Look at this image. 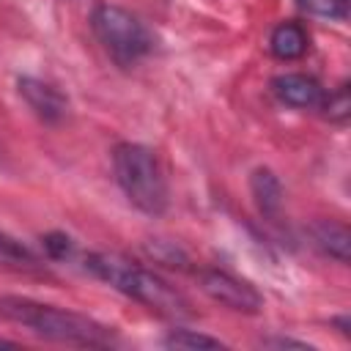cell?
I'll use <instances>...</instances> for the list:
<instances>
[{"label": "cell", "instance_id": "obj_1", "mask_svg": "<svg viewBox=\"0 0 351 351\" xmlns=\"http://www.w3.org/2000/svg\"><path fill=\"white\" fill-rule=\"evenodd\" d=\"M85 269L93 277L110 282L115 291L156 310L165 318H176V321L192 318V307L181 291H176L170 282H165L151 269H145L118 252H90L85 258Z\"/></svg>", "mask_w": 351, "mask_h": 351}, {"label": "cell", "instance_id": "obj_2", "mask_svg": "<svg viewBox=\"0 0 351 351\" xmlns=\"http://www.w3.org/2000/svg\"><path fill=\"white\" fill-rule=\"evenodd\" d=\"M0 318L27 326L38 337L66 346H110L112 329L74 310L44 304L27 296H0Z\"/></svg>", "mask_w": 351, "mask_h": 351}, {"label": "cell", "instance_id": "obj_3", "mask_svg": "<svg viewBox=\"0 0 351 351\" xmlns=\"http://www.w3.org/2000/svg\"><path fill=\"white\" fill-rule=\"evenodd\" d=\"M115 181L134 208L159 217L167 208V184L151 148L140 143H118L112 151Z\"/></svg>", "mask_w": 351, "mask_h": 351}, {"label": "cell", "instance_id": "obj_4", "mask_svg": "<svg viewBox=\"0 0 351 351\" xmlns=\"http://www.w3.org/2000/svg\"><path fill=\"white\" fill-rule=\"evenodd\" d=\"M90 27H93L99 44L107 49V55L118 66L137 63L154 47L145 25L121 5H110V3L96 5L90 11Z\"/></svg>", "mask_w": 351, "mask_h": 351}, {"label": "cell", "instance_id": "obj_5", "mask_svg": "<svg viewBox=\"0 0 351 351\" xmlns=\"http://www.w3.org/2000/svg\"><path fill=\"white\" fill-rule=\"evenodd\" d=\"M197 280H200V288L208 299L219 302L222 307L228 310H236V313H261L263 307V299L261 293L247 282V280H239L228 271H219V269H203L197 271Z\"/></svg>", "mask_w": 351, "mask_h": 351}, {"label": "cell", "instance_id": "obj_6", "mask_svg": "<svg viewBox=\"0 0 351 351\" xmlns=\"http://www.w3.org/2000/svg\"><path fill=\"white\" fill-rule=\"evenodd\" d=\"M19 96L27 101V107L47 123H58L69 112V99L49 82H41L36 77H19L16 82Z\"/></svg>", "mask_w": 351, "mask_h": 351}, {"label": "cell", "instance_id": "obj_7", "mask_svg": "<svg viewBox=\"0 0 351 351\" xmlns=\"http://www.w3.org/2000/svg\"><path fill=\"white\" fill-rule=\"evenodd\" d=\"M271 90L280 101L299 107V110H313L324 104V88L315 77L310 74H299V71H288V74H277L271 80Z\"/></svg>", "mask_w": 351, "mask_h": 351}, {"label": "cell", "instance_id": "obj_8", "mask_svg": "<svg viewBox=\"0 0 351 351\" xmlns=\"http://www.w3.org/2000/svg\"><path fill=\"white\" fill-rule=\"evenodd\" d=\"M307 33L299 22H280L269 36V49L280 60H296L307 52Z\"/></svg>", "mask_w": 351, "mask_h": 351}, {"label": "cell", "instance_id": "obj_9", "mask_svg": "<svg viewBox=\"0 0 351 351\" xmlns=\"http://www.w3.org/2000/svg\"><path fill=\"white\" fill-rule=\"evenodd\" d=\"M313 239L326 255L337 258L340 263H348V258H351V233L343 222H335V219L315 222L313 225Z\"/></svg>", "mask_w": 351, "mask_h": 351}, {"label": "cell", "instance_id": "obj_10", "mask_svg": "<svg viewBox=\"0 0 351 351\" xmlns=\"http://www.w3.org/2000/svg\"><path fill=\"white\" fill-rule=\"evenodd\" d=\"M250 189H252V197L261 208L263 217H277L280 208H282V186H280V178L266 170V167H258L250 178Z\"/></svg>", "mask_w": 351, "mask_h": 351}, {"label": "cell", "instance_id": "obj_11", "mask_svg": "<svg viewBox=\"0 0 351 351\" xmlns=\"http://www.w3.org/2000/svg\"><path fill=\"white\" fill-rule=\"evenodd\" d=\"M0 266L14 271H38V261L33 258V252L3 230H0Z\"/></svg>", "mask_w": 351, "mask_h": 351}, {"label": "cell", "instance_id": "obj_12", "mask_svg": "<svg viewBox=\"0 0 351 351\" xmlns=\"http://www.w3.org/2000/svg\"><path fill=\"white\" fill-rule=\"evenodd\" d=\"M162 343L167 348H225L222 340L200 335V332H192V329H173Z\"/></svg>", "mask_w": 351, "mask_h": 351}, {"label": "cell", "instance_id": "obj_13", "mask_svg": "<svg viewBox=\"0 0 351 351\" xmlns=\"http://www.w3.org/2000/svg\"><path fill=\"white\" fill-rule=\"evenodd\" d=\"M324 115L335 123H346L348 121V112H351V96H348V85L343 82L335 93L324 96V104H321Z\"/></svg>", "mask_w": 351, "mask_h": 351}, {"label": "cell", "instance_id": "obj_14", "mask_svg": "<svg viewBox=\"0 0 351 351\" xmlns=\"http://www.w3.org/2000/svg\"><path fill=\"white\" fill-rule=\"evenodd\" d=\"M145 250L151 252L154 261L170 266V269H186L189 266V258L184 250H178L176 244H167V241H154V244H145Z\"/></svg>", "mask_w": 351, "mask_h": 351}, {"label": "cell", "instance_id": "obj_15", "mask_svg": "<svg viewBox=\"0 0 351 351\" xmlns=\"http://www.w3.org/2000/svg\"><path fill=\"white\" fill-rule=\"evenodd\" d=\"M302 11L324 19H343L348 14V0H296Z\"/></svg>", "mask_w": 351, "mask_h": 351}, {"label": "cell", "instance_id": "obj_16", "mask_svg": "<svg viewBox=\"0 0 351 351\" xmlns=\"http://www.w3.org/2000/svg\"><path fill=\"white\" fill-rule=\"evenodd\" d=\"M41 241H44V250L49 258H66L71 252V239L63 233H47Z\"/></svg>", "mask_w": 351, "mask_h": 351}, {"label": "cell", "instance_id": "obj_17", "mask_svg": "<svg viewBox=\"0 0 351 351\" xmlns=\"http://www.w3.org/2000/svg\"><path fill=\"white\" fill-rule=\"evenodd\" d=\"M263 346H274V348H313L307 343H299V340H291V337H271V340H263Z\"/></svg>", "mask_w": 351, "mask_h": 351}, {"label": "cell", "instance_id": "obj_18", "mask_svg": "<svg viewBox=\"0 0 351 351\" xmlns=\"http://www.w3.org/2000/svg\"><path fill=\"white\" fill-rule=\"evenodd\" d=\"M0 346H14V343L11 340H0Z\"/></svg>", "mask_w": 351, "mask_h": 351}]
</instances>
